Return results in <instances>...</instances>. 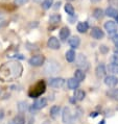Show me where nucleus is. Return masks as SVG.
Listing matches in <instances>:
<instances>
[{
    "instance_id": "1",
    "label": "nucleus",
    "mask_w": 118,
    "mask_h": 124,
    "mask_svg": "<svg viewBox=\"0 0 118 124\" xmlns=\"http://www.w3.org/2000/svg\"><path fill=\"white\" fill-rule=\"evenodd\" d=\"M45 91H46V85H45V82L43 80H40V81H38L34 87L29 89L28 96L32 98H37L42 95Z\"/></svg>"
},
{
    "instance_id": "2",
    "label": "nucleus",
    "mask_w": 118,
    "mask_h": 124,
    "mask_svg": "<svg viewBox=\"0 0 118 124\" xmlns=\"http://www.w3.org/2000/svg\"><path fill=\"white\" fill-rule=\"evenodd\" d=\"M59 69H60V67H59V64L57 63L55 61L51 60V61H48V63L46 64V66H45V73L50 75V74H54L57 73V72L59 71Z\"/></svg>"
},
{
    "instance_id": "3",
    "label": "nucleus",
    "mask_w": 118,
    "mask_h": 124,
    "mask_svg": "<svg viewBox=\"0 0 118 124\" xmlns=\"http://www.w3.org/2000/svg\"><path fill=\"white\" fill-rule=\"evenodd\" d=\"M75 58H76V66L78 68H81L82 70H86V69L89 68V62L84 54L79 53L75 56Z\"/></svg>"
},
{
    "instance_id": "4",
    "label": "nucleus",
    "mask_w": 118,
    "mask_h": 124,
    "mask_svg": "<svg viewBox=\"0 0 118 124\" xmlns=\"http://www.w3.org/2000/svg\"><path fill=\"white\" fill-rule=\"evenodd\" d=\"M62 119H63L64 124H74L73 118H72V114L69 108H64L63 113H62Z\"/></svg>"
},
{
    "instance_id": "5",
    "label": "nucleus",
    "mask_w": 118,
    "mask_h": 124,
    "mask_svg": "<svg viewBox=\"0 0 118 124\" xmlns=\"http://www.w3.org/2000/svg\"><path fill=\"white\" fill-rule=\"evenodd\" d=\"M45 62V57L44 55H41V54H38V55H34L29 58L28 63L29 65H32L34 67H40L42 66Z\"/></svg>"
},
{
    "instance_id": "6",
    "label": "nucleus",
    "mask_w": 118,
    "mask_h": 124,
    "mask_svg": "<svg viewBox=\"0 0 118 124\" xmlns=\"http://www.w3.org/2000/svg\"><path fill=\"white\" fill-rule=\"evenodd\" d=\"M47 46L48 48H50L52 50H58V49H60L61 44H60V41L55 37H50L47 41Z\"/></svg>"
},
{
    "instance_id": "7",
    "label": "nucleus",
    "mask_w": 118,
    "mask_h": 124,
    "mask_svg": "<svg viewBox=\"0 0 118 124\" xmlns=\"http://www.w3.org/2000/svg\"><path fill=\"white\" fill-rule=\"evenodd\" d=\"M46 105H47V99L46 98H43V97H40V98H38L37 100L34 102L33 108L34 109H37V111H38V109H42Z\"/></svg>"
},
{
    "instance_id": "8",
    "label": "nucleus",
    "mask_w": 118,
    "mask_h": 124,
    "mask_svg": "<svg viewBox=\"0 0 118 124\" xmlns=\"http://www.w3.org/2000/svg\"><path fill=\"white\" fill-rule=\"evenodd\" d=\"M105 29L109 34H113L117 31V24L114 21H108L105 23Z\"/></svg>"
},
{
    "instance_id": "9",
    "label": "nucleus",
    "mask_w": 118,
    "mask_h": 124,
    "mask_svg": "<svg viewBox=\"0 0 118 124\" xmlns=\"http://www.w3.org/2000/svg\"><path fill=\"white\" fill-rule=\"evenodd\" d=\"M105 84L109 88H114L118 84V78L116 76H114V75H109V76H107L105 78Z\"/></svg>"
},
{
    "instance_id": "10",
    "label": "nucleus",
    "mask_w": 118,
    "mask_h": 124,
    "mask_svg": "<svg viewBox=\"0 0 118 124\" xmlns=\"http://www.w3.org/2000/svg\"><path fill=\"white\" fill-rule=\"evenodd\" d=\"M65 84V80L61 77H55V78H51L49 80V85L52 88H62Z\"/></svg>"
},
{
    "instance_id": "11",
    "label": "nucleus",
    "mask_w": 118,
    "mask_h": 124,
    "mask_svg": "<svg viewBox=\"0 0 118 124\" xmlns=\"http://www.w3.org/2000/svg\"><path fill=\"white\" fill-rule=\"evenodd\" d=\"M91 36L92 38H94L95 40H100L105 37V33L99 27H93L92 30H91Z\"/></svg>"
},
{
    "instance_id": "12",
    "label": "nucleus",
    "mask_w": 118,
    "mask_h": 124,
    "mask_svg": "<svg viewBox=\"0 0 118 124\" xmlns=\"http://www.w3.org/2000/svg\"><path fill=\"white\" fill-rule=\"evenodd\" d=\"M106 73H107V70H106V67L103 64H99L98 66L96 67L95 69V74H96V77L97 78H102L106 76Z\"/></svg>"
},
{
    "instance_id": "13",
    "label": "nucleus",
    "mask_w": 118,
    "mask_h": 124,
    "mask_svg": "<svg viewBox=\"0 0 118 124\" xmlns=\"http://www.w3.org/2000/svg\"><path fill=\"white\" fill-rule=\"evenodd\" d=\"M68 43H69V45H70V47L74 49V48H77L79 46V44H81V39H79L77 36H73L69 39Z\"/></svg>"
},
{
    "instance_id": "14",
    "label": "nucleus",
    "mask_w": 118,
    "mask_h": 124,
    "mask_svg": "<svg viewBox=\"0 0 118 124\" xmlns=\"http://www.w3.org/2000/svg\"><path fill=\"white\" fill-rule=\"evenodd\" d=\"M74 78L78 82L84 81L85 78H86V74H85L84 70H82V69H77V70H75V72H74Z\"/></svg>"
},
{
    "instance_id": "15",
    "label": "nucleus",
    "mask_w": 118,
    "mask_h": 124,
    "mask_svg": "<svg viewBox=\"0 0 118 124\" xmlns=\"http://www.w3.org/2000/svg\"><path fill=\"white\" fill-rule=\"evenodd\" d=\"M70 29L68 28V27H63L61 30H60V38H61V40H67L69 37H70Z\"/></svg>"
},
{
    "instance_id": "16",
    "label": "nucleus",
    "mask_w": 118,
    "mask_h": 124,
    "mask_svg": "<svg viewBox=\"0 0 118 124\" xmlns=\"http://www.w3.org/2000/svg\"><path fill=\"white\" fill-rule=\"evenodd\" d=\"M76 28H77V31L81 32V33H85L87 32V30L89 29V25L87 22H79L77 24V26H76Z\"/></svg>"
},
{
    "instance_id": "17",
    "label": "nucleus",
    "mask_w": 118,
    "mask_h": 124,
    "mask_svg": "<svg viewBox=\"0 0 118 124\" xmlns=\"http://www.w3.org/2000/svg\"><path fill=\"white\" fill-rule=\"evenodd\" d=\"M67 85H68V88L70 89V90H75V89H77V88H78L79 82L73 77V78H69V79H68Z\"/></svg>"
},
{
    "instance_id": "18",
    "label": "nucleus",
    "mask_w": 118,
    "mask_h": 124,
    "mask_svg": "<svg viewBox=\"0 0 118 124\" xmlns=\"http://www.w3.org/2000/svg\"><path fill=\"white\" fill-rule=\"evenodd\" d=\"M75 56H76V54H75V51L73 49L68 50L67 52H66V55H65L66 60H67V62H69V63H72V62H74Z\"/></svg>"
},
{
    "instance_id": "19",
    "label": "nucleus",
    "mask_w": 118,
    "mask_h": 124,
    "mask_svg": "<svg viewBox=\"0 0 118 124\" xmlns=\"http://www.w3.org/2000/svg\"><path fill=\"white\" fill-rule=\"evenodd\" d=\"M85 96H86V93L83 91V90H79V89L75 90V92H74V98H75V100H77V101L84 100Z\"/></svg>"
},
{
    "instance_id": "20",
    "label": "nucleus",
    "mask_w": 118,
    "mask_h": 124,
    "mask_svg": "<svg viewBox=\"0 0 118 124\" xmlns=\"http://www.w3.org/2000/svg\"><path fill=\"white\" fill-rule=\"evenodd\" d=\"M61 111V108L59 105H53L52 108H50V117L52 119H55L59 116V113Z\"/></svg>"
},
{
    "instance_id": "21",
    "label": "nucleus",
    "mask_w": 118,
    "mask_h": 124,
    "mask_svg": "<svg viewBox=\"0 0 118 124\" xmlns=\"http://www.w3.org/2000/svg\"><path fill=\"white\" fill-rule=\"evenodd\" d=\"M103 16H105V12H103L101 8H95L94 12H93V17H94L95 19H97V20L102 19Z\"/></svg>"
},
{
    "instance_id": "22",
    "label": "nucleus",
    "mask_w": 118,
    "mask_h": 124,
    "mask_svg": "<svg viewBox=\"0 0 118 124\" xmlns=\"http://www.w3.org/2000/svg\"><path fill=\"white\" fill-rule=\"evenodd\" d=\"M105 15H107L108 17H111V18H113V17L115 18L118 15V12H117V9H115L114 8H108L105 12Z\"/></svg>"
},
{
    "instance_id": "23",
    "label": "nucleus",
    "mask_w": 118,
    "mask_h": 124,
    "mask_svg": "<svg viewBox=\"0 0 118 124\" xmlns=\"http://www.w3.org/2000/svg\"><path fill=\"white\" fill-rule=\"evenodd\" d=\"M108 71L113 74H118V64L117 63H111L108 66Z\"/></svg>"
},
{
    "instance_id": "24",
    "label": "nucleus",
    "mask_w": 118,
    "mask_h": 124,
    "mask_svg": "<svg viewBox=\"0 0 118 124\" xmlns=\"http://www.w3.org/2000/svg\"><path fill=\"white\" fill-rule=\"evenodd\" d=\"M107 95L109 96V97H111L112 99H114V100L118 101V89H112V90L108 91Z\"/></svg>"
},
{
    "instance_id": "25",
    "label": "nucleus",
    "mask_w": 118,
    "mask_h": 124,
    "mask_svg": "<svg viewBox=\"0 0 118 124\" xmlns=\"http://www.w3.org/2000/svg\"><path fill=\"white\" fill-rule=\"evenodd\" d=\"M13 123L14 124H25V118H24L23 115H17L15 116V118L13 120Z\"/></svg>"
},
{
    "instance_id": "26",
    "label": "nucleus",
    "mask_w": 118,
    "mask_h": 124,
    "mask_svg": "<svg viewBox=\"0 0 118 124\" xmlns=\"http://www.w3.org/2000/svg\"><path fill=\"white\" fill-rule=\"evenodd\" d=\"M61 19H62L61 15H59V14H53V15H51L49 17V22L53 23V24H57V23H60Z\"/></svg>"
},
{
    "instance_id": "27",
    "label": "nucleus",
    "mask_w": 118,
    "mask_h": 124,
    "mask_svg": "<svg viewBox=\"0 0 118 124\" xmlns=\"http://www.w3.org/2000/svg\"><path fill=\"white\" fill-rule=\"evenodd\" d=\"M65 12L67 13L69 16H73V15H74L73 5L70 4V3H66V5H65Z\"/></svg>"
},
{
    "instance_id": "28",
    "label": "nucleus",
    "mask_w": 118,
    "mask_h": 124,
    "mask_svg": "<svg viewBox=\"0 0 118 124\" xmlns=\"http://www.w3.org/2000/svg\"><path fill=\"white\" fill-rule=\"evenodd\" d=\"M53 4V0H43L42 1V8L44 9H49Z\"/></svg>"
},
{
    "instance_id": "29",
    "label": "nucleus",
    "mask_w": 118,
    "mask_h": 124,
    "mask_svg": "<svg viewBox=\"0 0 118 124\" xmlns=\"http://www.w3.org/2000/svg\"><path fill=\"white\" fill-rule=\"evenodd\" d=\"M18 109L20 113H24L27 109V103L25 101H21L18 103Z\"/></svg>"
},
{
    "instance_id": "30",
    "label": "nucleus",
    "mask_w": 118,
    "mask_h": 124,
    "mask_svg": "<svg viewBox=\"0 0 118 124\" xmlns=\"http://www.w3.org/2000/svg\"><path fill=\"white\" fill-rule=\"evenodd\" d=\"M28 2V0H14V4L15 5H23Z\"/></svg>"
},
{
    "instance_id": "31",
    "label": "nucleus",
    "mask_w": 118,
    "mask_h": 124,
    "mask_svg": "<svg viewBox=\"0 0 118 124\" xmlns=\"http://www.w3.org/2000/svg\"><path fill=\"white\" fill-rule=\"evenodd\" d=\"M100 51H101L102 53H107L108 51H109V48L105 45H102V46H100Z\"/></svg>"
},
{
    "instance_id": "32",
    "label": "nucleus",
    "mask_w": 118,
    "mask_h": 124,
    "mask_svg": "<svg viewBox=\"0 0 118 124\" xmlns=\"http://www.w3.org/2000/svg\"><path fill=\"white\" fill-rule=\"evenodd\" d=\"M113 43L116 47H118V34H115V36L113 37Z\"/></svg>"
},
{
    "instance_id": "33",
    "label": "nucleus",
    "mask_w": 118,
    "mask_h": 124,
    "mask_svg": "<svg viewBox=\"0 0 118 124\" xmlns=\"http://www.w3.org/2000/svg\"><path fill=\"white\" fill-rule=\"evenodd\" d=\"M3 117H4V112L2 109H0V120L3 119Z\"/></svg>"
},
{
    "instance_id": "34",
    "label": "nucleus",
    "mask_w": 118,
    "mask_h": 124,
    "mask_svg": "<svg viewBox=\"0 0 118 124\" xmlns=\"http://www.w3.org/2000/svg\"><path fill=\"white\" fill-rule=\"evenodd\" d=\"M60 5H61V2H60V1H59V2H57V3H55V6H54V8H55V9H57V8H60Z\"/></svg>"
},
{
    "instance_id": "35",
    "label": "nucleus",
    "mask_w": 118,
    "mask_h": 124,
    "mask_svg": "<svg viewBox=\"0 0 118 124\" xmlns=\"http://www.w3.org/2000/svg\"><path fill=\"white\" fill-rule=\"evenodd\" d=\"M34 2H36V3H42L43 0H33Z\"/></svg>"
},
{
    "instance_id": "36",
    "label": "nucleus",
    "mask_w": 118,
    "mask_h": 124,
    "mask_svg": "<svg viewBox=\"0 0 118 124\" xmlns=\"http://www.w3.org/2000/svg\"><path fill=\"white\" fill-rule=\"evenodd\" d=\"M42 124H50V121H49V120H45Z\"/></svg>"
},
{
    "instance_id": "37",
    "label": "nucleus",
    "mask_w": 118,
    "mask_h": 124,
    "mask_svg": "<svg viewBox=\"0 0 118 124\" xmlns=\"http://www.w3.org/2000/svg\"><path fill=\"white\" fill-rule=\"evenodd\" d=\"M98 1H100V0H91V2H93V3H96V2H98Z\"/></svg>"
},
{
    "instance_id": "38",
    "label": "nucleus",
    "mask_w": 118,
    "mask_h": 124,
    "mask_svg": "<svg viewBox=\"0 0 118 124\" xmlns=\"http://www.w3.org/2000/svg\"><path fill=\"white\" fill-rule=\"evenodd\" d=\"M115 18H116V22H117V23H118V15H117V16H116V17H115Z\"/></svg>"
},
{
    "instance_id": "39",
    "label": "nucleus",
    "mask_w": 118,
    "mask_h": 124,
    "mask_svg": "<svg viewBox=\"0 0 118 124\" xmlns=\"http://www.w3.org/2000/svg\"><path fill=\"white\" fill-rule=\"evenodd\" d=\"M67 1H73V0H67Z\"/></svg>"
},
{
    "instance_id": "40",
    "label": "nucleus",
    "mask_w": 118,
    "mask_h": 124,
    "mask_svg": "<svg viewBox=\"0 0 118 124\" xmlns=\"http://www.w3.org/2000/svg\"><path fill=\"white\" fill-rule=\"evenodd\" d=\"M0 94H1V90H0Z\"/></svg>"
}]
</instances>
